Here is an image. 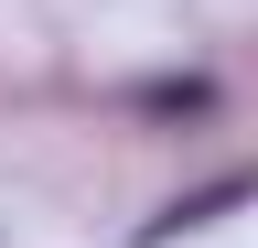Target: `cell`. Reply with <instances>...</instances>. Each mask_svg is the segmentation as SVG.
<instances>
[{
	"mask_svg": "<svg viewBox=\"0 0 258 248\" xmlns=\"http://www.w3.org/2000/svg\"><path fill=\"white\" fill-rule=\"evenodd\" d=\"M247 194H258V162H247V173H215V183H194V194H172V205H161L140 237H183V227H215V216H226V205H247Z\"/></svg>",
	"mask_w": 258,
	"mask_h": 248,
	"instance_id": "cell-1",
	"label": "cell"
}]
</instances>
